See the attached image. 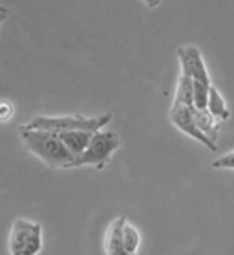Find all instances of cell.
<instances>
[{"label":"cell","instance_id":"cell-9","mask_svg":"<svg viewBox=\"0 0 234 255\" xmlns=\"http://www.w3.org/2000/svg\"><path fill=\"white\" fill-rule=\"evenodd\" d=\"M207 111L211 114L216 122L223 123L227 122L229 118H231V112H229V107L225 103V99H223L222 92L218 90L214 85L211 87V94H209V103H207Z\"/></svg>","mask_w":234,"mask_h":255},{"label":"cell","instance_id":"cell-12","mask_svg":"<svg viewBox=\"0 0 234 255\" xmlns=\"http://www.w3.org/2000/svg\"><path fill=\"white\" fill-rule=\"evenodd\" d=\"M211 87L212 85H207V83L194 81V107L196 109H200V111H207Z\"/></svg>","mask_w":234,"mask_h":255},{"label":"cell","instance_id":"cell-14","mask_svg":"<svg viewBox=\"0 0 234 255\" xmlns=\"http://www.w3.org/2000/svg\"><path fill=\"white\" fill-rule=\"evenodd\" d=\"M13 116V105L9 101H0V122H7Z\"/></svg>","mask_w":234,"mask_h":255},{"label":"cell","instance_id":"cell-3","mask_svg":"<svg viewBox=\"0 0 234 255\" xmlns=\"http://www.w3.org/2000/svg\"><path fill=\"white\" fill-rule=\"evenodd\" d=\"M44 246V232L39 222L29 219H15L7 235L9 255H39Z\"/></svg>","mask_w":234,"mask_h":255},{"label":"cell","instance_id":"cell-1","mask_svg":"<svg viewBox=\"0 0 234 255\" xmlns=\"http://www.w3.org/2000/svg\"><path fill=\"white\" fill-rule=\"evenodd\" d=\"M18 138L24 149L39 158L48 169H74L77 158L66 149L57 132L28 128L26 125L18 127Z\"/></svg>","mask_w":234,"mask_h":255},{"label":"cell","instance_id":"cell-5","mask_svg":"<svg viewBox=\"0 0 234 255\" xmlns=\"http://www.w3.org/2000/svg\"><path fill=\"white\" fill-rule=\"evenodd\" d=\"M170 118L172 125L176 128H179L183 134H187L190 136L192 139L196 141H200L201 145H205L207 149H211V151H218V143H214L209 136L201 132L200 127H198V123L194 120V107H183V105H172L170 107Z\"/></svg>","mask_w":234,"mask_h":255},{"label":"cell","instance_id":"cell-4","mask_svg":"<svg viewBox=\"0 0 234 255\" xmlns=\"http://www.w3.org/2000/svg\"><path fill=\"white\" fill-rule=\"evenodd\" d=\"M123 139H121L119 132H115L112 128H101L97 132H93L91 141L88 145V149L80 158H77L74 167H84V165H91L97 171H103L110 163L114 152H117Z\"/></svg>","mask_w":234,"mask_h":255},{"label":"cell","instance_id":"cell-8","mask_svg":"<svg viewBox=\"0 0 234 255\" xmlns=\"http://www.w3.org/2000/svg\"><path fill=\"white\" fill-rule=\"evenodd\" d=\"M57 134L59 138L63 139V143L66 145V149L75 158H80L84 154V151L88 149V145L91 141V136H93V132H88V130H64V132H57Z\"/></svg>","mask_w":234,"mask_h":255},{"label":"cell","instance_id":"cell-13","mask_svg":"<svg viewBox=\"0 0 234 255\" xmlns=\"http://www.w3.org/2000/svg\"><path fill=\"white\" fill-rule=\"evenodd\" d=\"M212 167L214 169H231V171H234V151L216 158V160L212 162Z\"/></svg>","mask_w":234,"mask_h":255},{"label":"cell","instance_id":"cell-6","mask_svg":"<svg viewBox=\"0 0 234 255\" xmlns=\"http://www.w3.org/2000/svg\"><path fill=\"white\" fill-rule=\"evenodd\" d=\"M177 61H179V76L190 77L192 81H200L212 85L211 74L207 70L205 59L201 55L200 48L196 46H179L177 48Z\"/></svg>","mask_w":234,"mask_h":255},{"label":"cell","instance_id":"cell-7","mask_svg":"<svg viewBox=\"0 0 234 255\" xmlns=\"http://www.w3.org/2000/svg\"><path fill=\"white\" fill-rule=\"evenodd\" d=\"M125 215H121L117 219L110 222L106 232H104L103 239V246H104V254L106 255H130L125 248V239H123V230H125L126 224Z\"/></svg>","mask_w":234,"mask_h":255},{"label":"cell","instance_id":"cell-2","mask_svg":"<svg viewBox=\"0 0 234 255\" xmlns=\"http://www.w3.org/2000/svg\"><path fill=\"white\" fill-rule=\"evenodd\" d=\"M112 122V114H101V116H37L26 123L28 128H39V130H50V132H64V130H88L97 132Z\"/></svg>","mask_w":234,"mask_h":255},{"label":"cell","instance_id":"cell-11","mask_svg":"<svg viewBox=\"0 0 234 255\" xmlns=\"http://www.w3.org/2000/svg\"><path fill=\"white\" fill-rule=\"evenodd\" d=\"M123 239H125V248L130 255L139 254V246H141V233L134 224L126 221L125 230H123Z\"/></svg>","mask_w":234,"mask_h":255},{"label":"cell","instance_id":"cell-15","mask_svg":"<svg viewBox=\"0 0 234 255\" xmlns=\"http://www.w3.org/2000/svg\"><path fill=\"white\" fill-rule=\"evenodd\" d=\"M7 17H9V9L6 6H0V26L6 22Z\"/></svg>","mask_w":234,"mask_h":255},{"label":"cell","instance_id":"cell-10","mask_svg":"<svg viewBox=\"0 0 234 255\" xmlns=\"http://www.w3.org/2000/svg\"><path fill=\"white\" fill-rule=\"evenodd\" d=\"M172 105H183V107H194V81L190 77L179 76L176 85V94Z\"/></svg>","mask_w":234,"mask_h":255},{"label":"cell","instance_id":"cell-16","mask_svg":"<svg viewBox=\"0 0 234 255\" xmlns=\"http://www.w3.org/2000/svg\"><path fill=\"white\" fill-rule=\"evenodd\" d=\"M145 2V6L150 7V9H154V7L161 6V0H143Z\"/></svg>","mask_w":234,"mask_h":255}]
</instances>
